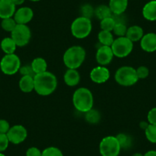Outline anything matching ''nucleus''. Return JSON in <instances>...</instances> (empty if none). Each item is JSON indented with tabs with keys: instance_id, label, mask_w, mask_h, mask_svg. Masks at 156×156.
I'll return each instance as SVG.
<instances>
[{
	"instance_id": "nucleus-1",
	"label": "nucleus",
	"mask_w": 156,
	"mask_h": 156,
	"mask_svg": "<svg viewBox=\"0 0 156 156\" xmlns=\"http://www.w3.org/2000/svg\"><path fill=\"white\" fill-rule=\"evenodd\" d=\"M34 81L35 92L44 97L53 94L58 86V80L55 75L48 70L34 75Z\"/></svg>"
},
{
	"instance_id": "nucleus-2",
	"label": "nucleus",
	"mask_w": 156,
	"mask_h": 156,
	"mask_svg": "<svg viewBox=\"0 0 156 156\" xmlns=\"http://www.w3.org/2000/svg\"><path fill=\"white\" fill-rule=\"evenodd\" d=\"M86 51L81 46H72L69 48L64 53L63 61L68 69H75L80 67L84 62Z\"/></svg>"
},
{
	"instance_id": "nucleus-3",
	"label": "nucleus",
	"mask_w": 156,
	"mask_h": 156,
	"mask_svg": "<svg viewBox=\"0 0 156 156\" xmlns=\"http://www.w3.org/2000/svg\"><path fill=\"white\" fill-rule=\"evenodd\" d=\"M73 104L76 110L86 112L94 106V97L91 91L85 87L78 88L73 95Z\"/></svg>"
},
{
	"instance_id": "nucleus-4",
	"label": "nucleus",
	"mask_w": 156,
	"mask_h": 156,
	"mask_svg": "<svg viewBox=\"0 0 156 156\" xmlns=\"http://www.w3.org/2000/svg\"><path fill=\"white\" fill-rule=\"evenodd\" d=\"M115 80L118 84L123 87H130L136 84L139 80L136 69L130 66L119 67L115 73Z\"/></svg>"
},
{
	"instance_id": "nucleus-5",
	"label": "nucleus",
	"mask_w": 156,
	"mask_h": 156,
	"mask_svg": "<svg viewBox=\"0 0 156 156\" xmlns=\"http://www.w3.org/2000/svg\"><path fill=\"white\" fill-rule=\"evenodd\" d=\"M72 35L78 39H83L88 37L92 31V23L87 18L78 17L72 22L70 27Z\"/></svg>"
},
{
	"instance_id": "nucleus-6",
	"label": "nucleus",
	"mask_w": 156,
	"mask_h": 156,
	"mask_svg": "<svg viewBox=\"0 0 156 156\" xmlns=\"http://www.w3.org/2000/svg\"><path fill=\"white\" fill-rule=\"evenodd\" d=\"M121 147L115 136H106L101 140L99 146L101 156H119Z\"/></svg>"
},
{
	"instance_id": "nucleus-7",
	"label": "nucleus",
	"mask_w": 156,
	"mask_h": 156,
	"mask_svg": "<svg viewBox=\"0 0 156 156\" xmlns=\"http://www.w3.org/2000/svg\"><path fill=\"white\" fill-rule=\"evenodd\" d=\"M114 56L117 58H126L128 56L133 50V42L128 37H118L115 39L111 45Z\"/></svg>"
},
{
	"instance_id": "nucleus-8",
	"label": "nucleus",
	"mask_w": 156,
	"mask_h": 156,
	"mask_svg": "<svg viewBox=\"0 0 156 156\" xmlns=\"http://www.w3.org/2000/svg\"><path fill=\"white\" fill-rule=\"evenodd\" d=\"M21 67V61L16 54L5 55L0 61V68L6 75L16 74Z\"/></svg>"
},
{
	"instance_id": "nucleus-9",
	"label": "nucleus",
	"mask_w": 156,
	"mask_h": 156,
	"mask_svg": "<svg viewBox=\"0 0 156 156\" xmlns=\"http://www.w3.org/2000/svg\"><path fill=\"white\" fill-rule=\"evenodd\" d=\"M31 37V30L27 25L17 24L11 32V37L16 42L17 47H24L29 43Z\"/></svg>"
},
{
	"instance_id": "nucleus-10",
	"label": "nucleus",
	"mask_w": 156,
	"mask_h": 156,
	"mask_svg": "<svg viewBox=\"0 0 156 156\" xmlns=\"http://www.w3.org/2000/svg\"><path fill=\"white\" fill-rule=\"evenodd\" d=\"M6 135L11 143L14 145H19L26 139L28 132L23 126L16 125L9 129Z\"/></svg>"
},
{
	"instance_id": "nucleus-11",
	"label": "nucleus",
	"mask_w": 156,
	"mask_h": 156,
	"mask_svg": "<svg viewBox=\"0 0 156 156\" xmlns=\"http://www.w3.org/2000/svg\"><path fill=\"white\" fill-rule=\"evenodd\" d=\"M90 79L93 82L96 83H106L109 79L110 73L109 69L106 68L104 66H98L96 67L91 70Z\"/></svg>"
},
{
	"instance_id": "nucleus-12",
	"label": "nucleus",
	"mask_w": 156,
	"mask_h": 156,
	"mask_svg": "<svg viewBox=\"0 0 156 156\" xmlns=\"http://www.w3.org/2000/svg\"><path fill=\"white\" fill-rule=\"evenodd\" d=\"M113 57V52L109 46L102 45L101 47L99 48L96 54V59L100 66L109 64L112 61Z\"/></svg>"
},
{
	"instance_id": "nucleus-13",
	"label": "nucleus",
	"mask_w": 156,
	"mask_h": 156,
	"mask_svg": "<svg viewBox=\"0 0 156 156\" xmlns=\"http://www.w3.org/2000/svg\"><path fill=\"white\" fill-rule=\"evenodd\" d=\"M34 16L33 10L29 7H22L17 9L15 12L13 19L16 22V23L19 25H27Z\"/></svg>"
},
{
	"instance_id": "nucleus-14",
	"label": "nucleus",
	"mask_w": 156,
	"mask_h": 156,
	"mask_svg": "<svg viewBox=\"0 0 156 156\" xmlns=\"http://www.w3.org/2000/svg\"><path fill=\"white\" fill-rule=\"evenodd\" d=\"M141 48L146 52H154L156 51V34L148 33L144 34L140 40Z\"/></svg>"
},
{
	"instance_id": "nucleus-15",
	"label": "nucleus",
	"mask_w": 156,
	"mask_h": 156,
	"mask_svg": "<svg viewBox=\"0 0 156 156\" xmlns=\"http://www.w3.org/2000/svg\"><path fill=\"white\" fill-rule=\"evenodd\" d=\"M16 11V5L12 0H0V19L13 17Z\"/></svg>"
},
{
	"instance_id": "nucleus-16",
	"label": "nucleus",
	"mask_w": 156,
	"mask_h": 156,
	"mask_svg": "<svg viewBox=\"0 0 156 156\" xmlns=\"http://www.w3.org/2000/svg\"><path fill=\"white\" fill-rule=\"evenodd\" d=\"M128 0H109V7L114 15L123 14L127 9Z\"/></svg>"
},
{
	"instance_id": "nucleus-17",
	"label": "nucleus",
	"mask_w": 156,
	"mask_h": 156,
	"mask_svg": "<svg viewBox=\"0 0 156 156\" xmlns=\"http://www.w3.org/2000/svg\"><path fill=\"white\" fill-rule=\"evenodd\" d=\"M142 16L148 21H156V0L149 1L144 5L142 9Z\"/></svg>"
},
{
	"instance_id": "nucleus-18",
	"label": "nucleus",
	"mask_w": 156,
	"mask_h": 156,
	"mask_svg": "<svg viewBox=\"0 0 156 156\" xmlns=\"http://www.w3.org/2000/svg\"><path fill=\"white\" fill-rule=\"evenodd\" d=\"M64 80L69 87H75L80 83V76L75 69H68L64 75Z\"/></svg>"
},
{
	"instance_id": "nucleus-19",
	"label": "nucleus",
	"mask_w": 156,
	"mask_h": 156,
	"mask_svg": "<svg viewBox=\"0 0 156 156\" xmlns=\"http://www.w3.org/2000/svg\"><path fill=\"white\" fill-rule=\"evenodd\" d=\"M143 29L140 26L133 25V26L128 28L126 37H128L130 41H133V42H136V41H140L142 37H143Z\"/></svg>"
},
{
	"instance_id": "nucleus-20",
	"label": "nucleus",
	"mask_w": 156,
	"mask_h": 156,
	"mask_svg": "<svg viewBox=\"0 0 156 156\" xmlns=\"http://www.w3.org/2000/svg\"><path fill=\"white\" fill-rule=\"evenodd\" d=\"M19 88L24 93H31L34 90V76H22L19 80Z\"/></svg>"
},
{
	"instance_id": "nucleus-21",
	"label": "nucleus",
	"mask_w": 156,
	"mask_h": 156,
	"mask_svg": "<svg viewBox=\"0 0 156 156\" xmlns=\"http://www.w3.org/2000/svg\"><path fill=\"white\" fill-rule=\"evenodd\" d=\"M31 67L33 69V71L35 74L44 73L47 71L48 64L47 61L42 58H36L32 61L31 64Z\"/></svg>"
},
{
	"instance_id": "nucleus-22",
	"label": "nucleus",
	"mask_w": 156,
	"mask_h": 156,
	"mask_svg": "<svg viewBox=\"0 0 156 156\" xmlns=\"http://www.w3.org/2000/svg\"><path fill=\"white\" fill-rule=\"evenodd\" d=\"M1 48H2V51L5 54V55H10V54H15V51L16 50V42L13 41V39L10 37H5L2 39V41H1Z\"/></svg>"
},
{
	"instance_id": "nucleus-23",
	"label": "nucleus",
	"mask_w": 156,
	"mask_h": 156,
	"mask_svg": "<svg viewBox=\"0 0 156 156\" xmlns=\"http://www.w3.org/2000/svg\"><path fill=\"white\" fill-rule=\"evenodd\" d=\"M98 39L102 45L109 46V47H111L114 41L113 35L111 31H104V30H101L100 31L98 34Z\"/></svg>"
},
{
	"instance_id": "nucleus-24",
	"label": "nucleus",
	"mask_w": 156,
	"mask_h": 156,
	"mask_svg": "<svg viewBox=\"0 0 156 156\" xmlns=\"http://www.w3.org/2000/svg\"><path fill=\"white\" fill-rule=\"evenodd\" d=\"M112 15L109 5H100L97 6L94 10V16L97 17V19H100V21L106 18L111 17Z\"/></svg>"
},
{
	"instance_id": "nucleus-25",
	"label": "nucleus",
	"mask_w": 156,
	"mask_h": 156,
	"mask_svg": "<svg viewBox=\"0 0 156 156\" xmlns=\"http://www.w3.org/2000/svg\"><path fill=\"white\" fill-rule=\"evenodd\" d=\"M85 113V119L88 123L90 124H97L98 123L101 119L100 112L97 109H91L87 112H84Z\"/></svg>"
},
{
	"instance_id": "nucleus-26",
	"label": "nucleus",
	"mask_w": 156,
	"mask_h": 156,
	"mask_svg": "<svg viewBox=\"0 0 156 156\" xmlns=\"http://www.w3.org/2000/svg\"><path fill=\"white\" fill-rule=\"evenodd\" d=\"M115 137L119 142L122 149H129L131 148L132 145H133V139L130 137V136L126 134V133H120V134L117 135Z\"/></svg>"
},
{
	"instance_id": "nucleus-27",
	"label": "nucleus",
	"mask_w": 156,
	"mask_h": 156,
	"mask_svg": "<svg viewBox=\"0 0 156 156\" xmlns=\"http://www.w3.org/2000/svg\"><path fill=\"white\" fill-rule=\"evenodd\" d=\"M16 25H17V23L12 17L2 19V22H1V26H2V29L8 32H12L15 29Z\"/></svg>"
},
{
	"instance_id": "nucleus-28",
	"label": "nucleus",
	"mask_w": 156,
	"mask_h": 156,
	"mask_svg": "<svg viewBox=\"0 0 156 156\" xmlns=\"http://www.w3.org/2000/svg\"><path fill=\"white\" fill-rule=\"evenodd\" d=\"M115 25V22L112 19V16L109 18H106V19L100 21V28H101L102 30H104V31H112Z\"/></svg>"
},
{
	"instance_id": "nucleus-29",
	"label": "nucleus",
	"mask_w": 156,
	"mask_h": 156,
	"mask_svg": "<svg viewBox=\"0 0 156 156\" xmlns=\"http://www.w3.org/2000/svg\"><path fill=\"white\" fill-rule=\"evenodd\" d=\"M146 139L151 143H156V126L149 124L145 130Z\"/></svg>"
},
{
	"instance_id": "nucleus-30",
	"label": "nucleus",
	"mask_w": 156,
	"mask_h": 156,
	"mask_svg": "<svg viewBox=\"0 0 156 156\" xmlns=\"http://www.w3.org/2000/svg\"><path fill=\"white\" fill-rule=\"evenodd\" d=\"M41 156H64V154L60 148L55 146H50L43 150Z\"/></svg>"
},
{
	"instance_id": "nucleus-31",
	"label": "nucleus",
	"mask_w": 156,
	"mask_h": 156,
	"mask_svg": "<svg viewBox=\"0 0 156 156\" xmlns=\"http://www.w3.org/2000/svg\"><path fill=\"white\" fill-rule=\"evenodd\" d=\"M127 29H128V28H127L126 24L118 23L115 24L112 31H113V33L117 36V37H124V36H126V34Z\"/></svg>"
},
{
	"instance_id": "nucleus-32",
	"label": "nucleus",
	"mask_w": 156,
	"mask_h": 156,
	"mask_svg": "<svg viewBox=\"0 0 156 156\" xmlns=\"http://www.w3.org/2000/svg\"><path fill=\"white\" fill-rule=\"evenodd\" d=\"M94 10L95 9L93 8L92 5L90 4H85L81 7V9H80L81 16L90 19L94 16Z\"/></svg>"
},
{
	"instance_id": "nucleus-33",
	"label": "nucleus",
	"mask_w": 156,
	"mask_h": 156,
	"mask_svg": "<svg viewBox=\"0 0 156 156\" xmlns=\"http://www.w3.org/2000/svg\"><path fill=\"white\" fill-rule=\"evenodd\" d=\"M10 142L6 134L0 133V152L5 151L9 147Z\"/></svg>"
},
{
	"instance_id": "nucleus-34",
	"label": "nucleus",
	"mask_w": 156,
	"mask_h": 156,
	"mask_svg": "<svg viewBox=\"0 0 156 156\" xmlns=\"http://www.w3.org/2000/svg\"><path fill=\"white\" fill-rule=\"evenodd\" d=\"M136 70L139 80V79H145L149 74V70L145 66H141V67L136 69Z\"/></svg>"
},
{
	"instance_id": "nucleus-35",
	"label": "nucleus",
	"mask_w": 156,
	"mask_h": 156,
	"mask_svg": "<svg viewBox=\"0 0 156 156\" xmlns=\"http://www.w3.org/2000/svg\"><path fill=\"white\" fill-rule=\"evenodd\" d=\"M19 72L22 76H34V75H35L31 65H25L23 67H21L19 69Z\"/></svg>"
},
{
	"instance_id": "nucleus-36",
	"label": "nucleus",
	"mask_w": 156,
	"mask_h": 156,
	"mask_svg": "<svg viewBox=\"0 0 156 156\" xmlns=\"http://www.w3.org/2000/svg\"><path fill=\"white\" fill-rule=\"evenodd\" d=\"M147 119L149 124L156 126V107L150 109L147 115Z\"/></svg>"
},
{
	"instance_id": "nucleus-37",
	"label": "nucleus",
	"mask_w": 156,
	"mask_h": 156,
	"mask_svg": "<svg viewBox=\"0 0 156 156\" xmlns=\"http://www.w3.org/2000/svg\"><path fill=\"white\" fill-rule=\"evenodd\" d=\"M42 151L37 147H30L26 151V156H41Z\"/></svg>"
},
{
	"instance_id": "nucleus-38",
	"label": "nucleus",
	"mask_w": 156,
	"mask_h": 156,
	"mask_svg": "<svg viewBox=\"0 0 156 156\" xmlns=\"http://www.w3.org/2000/svg\"><path fill=\"white\" fill-rule=\"evenodd\" d=\"M10 128L11 127H10L8 121L5 120V119H0V133L6 134Z\"/></svg>"
},
{
	"instance_id": "nucleus-39",
	"label": "nucleus",
	"mask_w": 156,
	"mask_h": 156,
	"mask_svg": "<svg viewBox=\"0 0 156 156\" xmlns=\"http://www.w3.org/2000/svg\"><path fill=\"white\" fill-rule=\"evenodd\" d=\"M148 125H149V122H145V121H142V122H141L140 123H139V126L141 127V129H142L144 130L146 129V128L148 126Z\"/></svg>"
},
{
	"instance_id": "nucleus-40",
	"label": "nucleus",
	"mask_w": 156,
	"mask_h": 156,
	"mask_svg": "<svg viewBox=\"0 0 156 156\" xmlns=\"http://www.w3.org/2000/svg\"><path fill=\"white\" fill-rule=\"evenodd\" d=\"M144 156H156L155 150H150L144 154Z\"/></svg>"
},
{
	"instance_id": "nucleus-41",
	"label": "nucleus",
	"mask_w": 156,
	"mask_h": 156,
	"mask_svg": "<svg viewBox=\"0 0 156 156\" xmlns=\"http://www.w3.org/2000/svg\"><path fill=\"white\" fill-rule=\"evenodd\" d=\"M16 5H21L25 2V0H12Z\"/></svg>"
},
{
	"instance_id": "nucleus-42",
	"label": "nucleus",
	"mask_w": 156,
	"mask_h": 156,
	"mask_svg": "<svg viewBox=\"0 0 156 156\" xmlns=\"http://www.w3.org/2000/svg\"><path fill=\"white\" fill-rule=\"evenodd\" d=\"M132 156H144V154H142V153H139V152H136L134 153Z\"/></svg>"
},
{
	"instance_id": "nucleus-43",
	"label": "nucleus",
	"mask_w": 156,
	"mask_h": 156,
	"mask_svg": "<svg viewBox=\"0 0 156 156\" xmlns=\"http://www.w3.org/2000/svg\"><path fill=\"white\" fill-rule=\"evenodd\" d=\"M29 1H31V2H39V1H40V0H29Z\"/></svg>"
},
{
	"instance_id": "nucleus-44",
	"label": "nucleus",
	"mask_w": 156,
	"mask_h": 156,
	"mask_svg": "<svg viewBox=\"0 0 156 156\" xmlns=\"http://www.w3.org/2000/svg\"><path fill=\"white\" fill-rule=\"evenodd\" d=\"M0 156H6L5 154H4L2 152H0Z\"/></svg>"
}]
</instances>
